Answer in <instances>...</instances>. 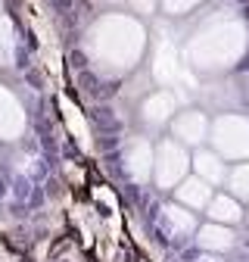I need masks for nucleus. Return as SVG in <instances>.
<instances>
[{"label": "nucleus", "mask_w": 249, "mask_h": 262, "mask_svg": "<svg viewBox=\"0 0 249 262\" xmlns=\"http://www.w3.org/2000/svg\"><path fill=\"white\" fill-rule=\"evenodd\" d=\"M69 59H72V62H75V66H84V56H81V53H72V56H69Z\"/></svg>", "instance_id": "1"}]
</instances>
